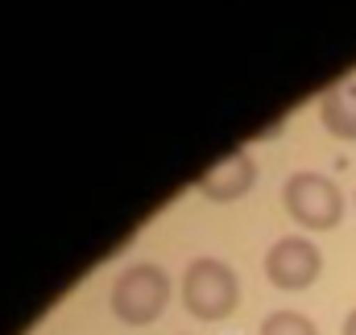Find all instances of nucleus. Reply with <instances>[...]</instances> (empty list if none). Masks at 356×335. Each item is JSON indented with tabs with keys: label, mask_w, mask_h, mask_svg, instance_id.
Wrapping results in <instances>:
<instances>
[{
	"label": "nucleus",
	"mask_w": 356,
	"mask_h": 335,
	"mask_svg": "<svg viewBox=\"0 0 356 335\" xmlns=\"http://www.w3.org/2000/svg\"><path fill=\"white\" fill-rule=\"evenodd\" d=\"M166 302H170V277H166L158 265H149V261L129 265V269L112 281V294H108L112 315H116L120 323H129V327H149V323H158L162 311H166Z\"/></svg>",
	"instance_id": "f257e3e1"
},
{
	"label": "nucleus",
	"mask_w": 356,
	"mask_h": 335,
	"mask_svg": "<svg viewBox=\"0 0 356 335\" xmlns=\"http://www.w3.org/2000/svg\"><path fill=\"white\" fill-rule=\"evenodd\" d=\"M182 307L203 319V323H220L228 319L236 307H241V286H236V273L216 261V256H199L186 265L182 273Z\"/></svg>",
	"instance_id": "f03ea898"
},
{
	"label": "nucleus",
	"mask_w": 356,
	"mask_h": 335,
	"mask_svg": "<svg viewBox=\"0 0 356 335\" xmlns=\"http://www.w3.org/2000/svg\"><path fill=\"white\" fill-rule=\"evenodd\" d=\"M282 203L290 211L294 224L311 228V232H327L344 220V195L340 186L327 178V174H315V170H298L286 178L282 186Z\"/></svg>",
	"instance_id": "7ed1b4c3"
},
{
	"label": "nucleus",
	"mask_w": 356,
	"mask_h": 335,
	"mask_svg": "<svg viewBox=\"0 0 356 335\" xmlns=\"http://www.w3.org/2000/svg\"><path fill=\"white\" fill-rule=\"evenodd\" d=\"M323 269V252L307 236H282L266 252V277L277 290H307Z\"/></svg>",
	"instance_id": "20e7f679"
},
{
	"label": "nucleus",
	"mask_w": 356,
	"mask_h": 335,
	"mask_svg": "<svg viewBox=\"0 0 356 335\" xmlns=\"http://www.w3.org/2000/svg\"><path fill=\"white\" fill-rule=\"evenodd\" d=\"M253 182H257V162H253L245 149H236V154L220 158V162L207 170L195 186H199V195L211 199V203H232V199L249 195Z\"/></svg>",
	"instance_id": "39448f33"
},
{
	"label": "nucleus",
	"mask_w": 356,
	"mask_h": 335,
	"mask_svg": "<svg viewBox=\"0 0 356 335\" xmlns=\"http://www.w3.org/2000/svg\"><path fill=\"white\" fill-rule=\"evenodd\" d=\"M319 116H323V129L340 141H356V79L348 83H336L332 91H323L319 99Z\"/></svg>",
	"instance_id": "423d86ee"
},
{
	"label": "nucleus",
	"mask_w": 356,
	"mask_h": 335,
	"mask_svg": "<svg viewBox=\"0 0 356 335\" xmlns=\"http://www.w3.org/2000/svg\"><path fill=\"white\" fill-rule=\"evenodd\" d=\"M261 335H319V327L298 311H273L261 323Z\"/></svg>",
	"instance_id": "0eeeda50"
},
{
	"label": "nucleus",
	"mask_w": 356,
	"mask_h": 335,
	"mask_svg": "<svg viewBox=\"0 0 356 335\" xmlns=\"http://www.w3.org/2000/svg\"><path fill=\"white\" fill-rule=\"evenodd\" d=\"M344 335H356V311L348 315V319H344Z\"/></svg>",
	"instance_id": "6e6552de"
}]
</instances>
